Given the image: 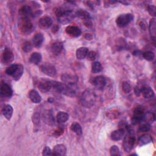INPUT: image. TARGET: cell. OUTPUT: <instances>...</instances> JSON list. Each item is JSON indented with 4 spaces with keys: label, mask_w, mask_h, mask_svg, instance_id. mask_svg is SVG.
<instances>
[{
    "label": "cell",
    "mask_w": 156,
    "mask_h": 156,
    "mask_svg": "<svg viewBox=\"0 0 156 156\" xmlns=\"http://www.w3.org/2000/svg\"><path fill=\"white\" fill-rule=\"evenodd\" d=\"M52 87L58 93L69 97H74L76 94L75 88L68 86L65 83L58 81H51Z\"/></svg>",
    "instance_id": "6da1fadb"
},
{
    "label": "cell",
    "mask_w": 156,
    "mask_h": 156,
    "mask_svg": "<svg viewBox=\"0 0 156 156\" xmlns=\"http://www.w3.org/2000/svg\"><path fill=\"white\" fill-rule=\"evenodd\" d=\"M55 13L57 17L58 21L63 24H66L69 23L74 16L71 10H65L60 7L57 8L55 10Z\"/></svg>",
    "instance_id": "7a4b0ae2"
},
{
    "label": "cell",
    "mask_w": 156,
    "mask_h": 156,
    "mask_svg": "<svg viewBox=\"0 0 156 156\" xmlns=\"http://www.w3.org/2000/svg\"><path fill=\"white\" fill-rule=\"evenodd\" d=\"M95 100L96 97L94 93L90 90H87L80 97V104L85 107L90 108L94 105Z\"/></svg>",
    "instance_id": "3957f363"
},
{
    "label": "cell",
    "mask_w": 156,
    "mask_h": 156,
    "mask_svg": "<svg viewBox=\"0 0 156 156\" xmlns=\"http://www.w3.org/2000/svg\"><path fill=\"white\" fill-rule=\"evenodd\" d=\"M18 26L19 30L23 34L30 33L33 29V24L29 18H20Z\"/></svg>",
    "instance_id": "277c9868"
},
{
    "label": "cell",
    "mask_w": 156,
    "mask_h": 156,
    "mask_svg": "<svg viewBox=\"0 0 156 156\" xmlns=\"http://www.w3.org/2000/svg\"><path fill=\"white\" fill-rule=\"evenodd\" d=\"M133 18L131 13H123L118 16L116 20V23L119 27H124L130 23Z\"/></svg>",
    "instance_id": "5b68a950"
},
{
    "label": "cell",
    "mask_w": 156,
    "mask_h": 156,
    "mask_svg": "<svg viewBox=\"0 0 156 156\" xmlns=\"http://www.w3.org/2000/svg\"><path fill=\"white\" fill-rule=\"evenodd\" d=\"M144 115V109L142 106H137L134 111L132 118V123L134 125L140 123L143 121Z\"/></svg>",
    "instance_id": "8992f818"
},
{
    "label": "cell",
    "mask_w": 156,
    "mask_h": 156,
    "mask_svg": "<svg viewBox=\"0 0 156 156\" xmlns=\"http://www.w3.org/2000/svg\"><path fill=\"white\" fill-rule=\"evenodd\" d=\"M40 70L46 75L49 76H54L56 74V69L55 66L49 63H44L40 66Z\"/></svg>",
    "instance_id": "52a82bcc"
},
{
    "label": "cell",
    "mask_w": 156,
    "mask_h": 156,
    "mask_svg": "<svg viewBox=\"0 0 156 156\" xmlns=\"http://www.w3.org/2000/svg\"><path fill=\"white\" fill-rule=\"evenodd\" d=\"M61 79L63 83L65 84L68 85L69 87L76 88V84L77 83V77L71 75V74H62L61 76Z\"/></svg>",
    "instance_id": "ba28073f"
},
{
    "label": "cell",
    "mask_w": 156,
    "mask_h": 156,
    "mask_svg": "<svg viewBox=\"0 0 156 156\" xmlns=\"http://www.w3.org/2000/svg\"><path fill=\"white\" fill-rule=\"evenodd\" d=\"M135 141V138L134 136L130 135H127L125 137L123 142V148L124 151L126 152H130L133 147Z\"/></svg>",
    "instance_id": "9c48e42d"
},
{
    "label": "cell",
    "mask_w": 156,
    "mask_h": 156,
    "mask_svg": "<svg viewBox=\"0 0 156 156\" xmlns=\"http://www.w3.org/2000/svg\"><path fill=\"white\" fill-rule=\"evenodd\" d=\"M14 59V55L13 52L9 48H5L2 54L1 61L4 64H9Z\"/></svg>",
    "instance_id": "30bf717a"
},
{
    "label": "cell",
    "mask_w": 156,
    "mask_h": 156,
    "mask_svg": "<svg viewBox=\"0 0 156 156\" xmlns=\"http://www.w3.org/2000/svg\"><path fill=\"white\" fill-rule=\"evenodd\" d=\"M52 24V20L48 16H44L40 18L38 21V26L41 29H47L51 27Z\"/></svg>",
    "instance_id": "8fae6325"
},
{
    "label": "cell",
    "mask_w": 156,
    "mask_h": 156,
    "mask_svg": "<svg viewBox=\"0 0 156 156\" xmlns=\"http://www.w3.org/2000/svg\"><path fill=\"white\" fill-rule=\"evenodd\" d=\"M65 31L68 35L72 37H78L81 34V30L76 26H68L66 27Z\"/></svg>",
    "instance_id": "7c38bea8"
},
{
    "label": "cell",
    "mask_w": 156,
    "mask_h": 156,
    "mask_svg": "<svg viewBox=\"0 0 156 156\" xmlns=\"http://www.w3.org/2000/svg\"><path fill=\"white\" fill-rule=\"evenodd\" d=\"M91 83L98 89H102L106 84V80L103 76H98L92 79Z\"/></svg>",
    "instance_id": "4fadbf2b"
},
{
    "label": "cell",
    "mask_w": 156,
    "mask_h": 156,
    "mask_svg": "<svg viewBox=\"0 0 156 156\" xmlns=\"http://www.w3.org/2000/svg\"><path fill=\"white\" fill-rule=\"evenodd\" d=\"M38 87L39 90L43 93H46L49 91L52 87V82L50 80H44L38 83Z\"/></svg>",
    "instance_id": "5bb4252c"
},
{
    "label": "cell",
    "mask_w": 156,
    "mask_h": 156,
    "mask_svg": "<svg viewBox=\"0 0 156 156\" xmlns=\"http://www.w3.org/2000/svg\"><path fill=\"white\" fill-rule=\"evenodd\" d=\"M19 15L21 18H29L32 15V8L29 5H23L19 10Z\"/></svg>",
    "instance_id": "9a60e30c"
},
{
    "label": "cell",
    "mask_w": 156,
    "mask_h": 156,
    "mask_svg": "<svg viewBox=\"0 0 156 156\" xmlns=\"http://www.w3.org/2000/svg\"><path fill=\"white\" fill-rule=\"evenodd\" d=\"M1 94L5 97H10L13 94V90L6 83H2L1 85Z\"/></svg>",
    "instance_id": "2e32d148"
},
{
    "label": "cell",
    "mask_w": 156,
    "mask_h": 156,
    "mask_svg": "<svg viewBox=\"0 0 156 156\" xmlns=\"http://www.w3.org/2000/svg\"><path fill=\"white\" fill-rule=\"evenodd\" d=\"M66 147L63 144H59L54 146L52 155H65L66 154Z\"/></svg>",
    "instance_id": "e0dca14e"
},
{
    "label": "cell",
    "mask_w": 156,
    "mask_h": 156,
    "mask_svg": "<svg viewBox=\"0 0 156 156\" xmlns=\"http://www.w3.org/2000/svg\"><path fill=\"white\" fill-rule=\"evenodd\" d=\"M141 93L145 98H152L154 96V92L149 86H143L141 88Z\"/></svg>",
    "instance_id": "ac0fdd59"
},
{
    "label": "cell",
    "mask_w": 156,
    "mask_h": 156,
    "mask_svg": "<svg viewBox=\"0 0 156 156\" xmlns=\"http://www.w3.org/2000/svg\"><path fill=\"white\" fill-rule=\"evenodd\" d=\"M29 97L30 99L34 103H35V104L40 103L41 101V96L39 94L38 92L35 89H32L30 90V91L29 92Z\"/></svg>",
    "instance_id": "d6986e66"
},
{
    "label": "cell",
    "mask_w": 156,
    "mask_h": 156,
    "mask_svg": "<svg viewBox=\"0 0 156 156\" xmlns=\"http://www.w3.org/2000/svg\"><path fill=\"white\" fill-rule=\"evenodd\" d=\"M2 113L7 119L10 120L13 115L12 107L9 104H5L2 108Z\"/></svg>",
    "instance_id": "ffe728a7"
},
{
    "label": "cell",
    "mask_w": 156,
    "mask_h": 156,
    "mask_svg": "<svg viewBox=\"0 0 156 156\" xmlns=\"http://www.w3.org/2000/svg\"><path fill=\"white\" fill-rule=\"evenodd\" d=\"M63 50V44L60 41H55L51 45L52 52L55 55H59Z\"/></svg>",
    "instance_id": "44dd1931"
},
{
    "label": "cell",
    "mask_w": 156,
    "mask_h": 156,
    "mask_svg": "<svg viewBox=\"0 0 156 156\" xmlns=\"http://www.w3.org/2000/svg\"><path fill=\"white\" fill-rule=\"evenodd\" d=\"M44 40V37L41 33H37L32 38V44L35 47H39Z\"/></svg>",
    "instance_id": "7402d4cb"
},
{
    "label": "cell",
    "mask_w": 156,
    "mask_h": 156,
    "mask_svg": "<svg viewBox=\"0 0 156 156\" xmlns=\"http://www.w3.org/2000/svg\"><path fill=\"white\" fill-rule=\"evenodd\" d=\"M43 120L48 124L51 125L54 123V118L52 113L50 110H46L43 113Z\"/></svg>",
    "instance_id": "603a6c76"
},
{
    "label": "cell",
    "mask_w": 156,
    "mask_h": 156,
    "mask_svg": "<svg viewBox=\"0 0 156 156\" xmlns=\"http://www.w3.org/2000/svg\"><path fill=\"white\" fill-rule=\"evenodd\" d=\"M88 52V49L86 47H80L76 50V55L78 59H83L87 57Z\"/></svg>",
    "instance_id": "cb8c5ba5"
},
{
    "label": "cell",
    "mask_w": 156,
    "mask_h": 156,
    "mask_svg": "<svg viewBox=\"0 0 156 156\" xmlns=\"http://www.w3.org/2000/svg\"><path fill=\"white\" fill-rule=\"evenodd\" d=\"M124 134V130L123 129H119L113 131L111 133V139L114 141H118L121 139Z\"/></svg>",
    "instance_id": "d4e9b609"
},
{
    "label": "cell",
    "mask_w": 156,
    "mask_h": 156,
    "mask_svg": "<svg viewBox=\"0 0 156 156\" xmlns=\"http://www.w3.org/2000/svg\"><path fill=\"white\" fill-rule=\"evenodd\" d=\"M152 136L149 135V134H144L141 135L139 138H138V144L140 146H143L151 142H152Z\"/></svg>",
    "instance_id": "484cf974"
},
{
    "label": "cell",
    "mask_w": 156,
    "mask_h": 156,
    "mask_svg": "<svg viewBox=\"0 0 156 156\" xmlns=\"http://www.w3.org/2000/svg\"><path fill=\"white\" fill-rule=\"evenodd\" d=\"M23 71H24V68L23 65L21 64H18L17 68L12 76L15 80H18L22 76L23 74Z\"/></svg>",
    "instance_id": "4316f807"
},
{
    "label": "cell",
    "mask_w": 156,
    "mask_h": 156,
    "mask_svg": "<svg viewBox=\"0 0 156 156\" xmlns=\"http://www.w3.org/2000/svg\"><path fill=\"white\" fill-rule=\"evenodd\" d=\"M41 58H42L41 55L40 53L35 52L31 54V55L29 57V60L31 63L37 65L41 62Z\"/></svg>",
    "instance_id": "83f0119b"
},
{
    "label": "cell",
    "mask_w": 156,
    "mask_h": 156,
    "mask_svg": "<svg viewBox=\"0 0 156 156\" xmlns=\"http://www.w3.org/2000/svg\"><path fill=\"white\" fill-rule=\"evenodd\" d=\"M57 121L58 123H64L69 118V115L64 112H59L57 115Z\"/></svg>",
    "instance_id": "f1b7e54d"
},
{
    "label": "cell",
    "mask_w": 156,
    "mask_h": 156,
    "mask_svg": "<svg viewBox=\"0 0 156 156\" xmlns=\"http://www.w3.org/2000/svg\"><path fill=\"white\" fill-rule=\"evenodd\" d=\"M76 15L77 16H78L79 18L83 20L84 21L88 20H90V13L87 11H86L85 10H82V9L79 10L76 13Z\"/></svg>",
    "instance_id": "f546056e"
},
{
    "label": "cell",
    "mask_w": 156,
    "mask_h": 156,
    "mask_svg": "<svg viewBox=\"0 0 156 156\" xmlns=\"http://www.w3.org/2000/svg\"><path fill=\"white\" fill-rule=\"evenodd\" d=\"M155 24H156V23H155V18L151 19L149 22V32L151 37L154 40L155 38V31H156Z\"/></svg>",
    "instance_id": "4dcf8cb0"
},
{
    "label": "cell",
    "mask_w": 156,
    "mask_h": 156,
    "mask_svg": "<svg viewBox=\"0 0 156 156\" xmlns=\"http://www.w3.org/2000/svg\"><path fill=\"white\" fill-rule=\"evenodd\" d=\"M71 129L77 135H81L82 133V127L78 122H74L72 123V124L71 125Z\"/></svg>",
    "instance_id": "1f68e13d"
},
{
    "label": "cell",
    "mask_w": 156,
    "mask_h": 156,
    "mask_svg": "<svg viewBox=\"0 0 156 156\" xmlns=\"http://www.w3.org/2000/svg\"><path fill=\"white\" fill-rule=\"evenodd\" d=\"M102 70V66L99 62H94L91 65V71L93 73H98Z\"/></svg>",
    "instance_id": "d6a6232c"
},
{
    "label": "cell",
    "mask_w": 156,
    "mask_h": 156,
    "mask_svg": "<svg viewBox=\"0 0 156 156\" xmlns=\"http://www.w3.org/2000/svg\"><path fill=\"white\" fill-rule=\"evenodd\" d=\"M143 57L145 60L147 61H152L154 60L155 57V54L152 51H149L144 52L143 54Z\"/></svg>",
    "instance_id": "836d02e7"
},
{
    "label": "cell",
    "mask_w": 156,
    "mask_h": 156,
    "mask_svg": "<svg viewBox=\"0 0 156 156\" xmlns=\"http://www.w3.org/2000/svg\"><path fill=\"white\" fill-rule=\"evenodd\" d=\"M22 49L25 52H29L32 49V44L29 41H26L22 45Z\"/></svg>",
    "instance_id": "e575fe53"
},
{
    "label": "cell",
    "mask_w": 156,
    "mask_h": 156,
    "mask_svg": "<svg viewBox=\"0 0 156 156\" xmlns=\"http://www.w3.org/2000/svg\"><path fill=\"white\" fill-rule=\"evenodd\" d=\"M17 66H18V64H12L10 66H9L6 70H5V73L7 75L9 76H12L13 73L15 72V69H16L17 68Z\"/></svg>",
    "instance_id": "d590c367"
},
{
    "label": "cell",
    "mask_w": 156,
    "mask_h": 156,
    "mask_svg": "<svg viewBox=\"0 0 156 156\" xmlns=\"http://www.w3.org/2000/svg\"><path fill=\"white\" fill-rule=\"evenodd\" d=\"M155 119V115L152 113H147L146 114L144 113V118H143V121H147V122H152Z\"/></svg>",
    "instance_id": "8d00e7d4"
},
{
    "label": "cell",
    "mask_w": 156,
    "mask_h": 156,
    "mask_svg": "<svg viewBox=\"0 0 156 156\" xmlns=\"http://www.w3.org/2000/svg\"><path fill=\"white\" fill-rule=\"evenodd\" d=\"M122 89L124 93H129L131 91L132 87L129 83L124 81L122 83Z\"/></svg>",
    "instance_id": "74e56055"
},
{
    "label": "cell",
    "mask_w": 156,
    "mask_h": 156,
    "mask_svg": "<svg viewBox=\"0 0 156 156\" xmlns=\"http://www.w3.org/2000/svg\"><path fill=\"white\" fill-rule=\"evenodd\" d=\"M110 152L111 155H120L119 149L118 147L116 145H113L110 147Z\"/></svg>",
    "instance_id": "f35d334b"
},
{
    "label": "cell",
    "mask_w": 156,
    "mask_h": 156,
    "mask_svg": "<svg viewBox=\"0 0 156 156\" xmlns=\"http://www.w3.org/2000/svg\"><path fill=\"white\" fill-rule=\"evenodd\" d=\"M150 125L148 122H146V123H144V124H141L139 128H138V130L139 132H147L150 130Z\"/></svg>",
    "instance_id": "ab89813d"
},
{
    "label": "cell",
    "mask_w": 156,
    "mask_h": 156,
    "mask_svg": "<svg viewBox=\"0 0 156 156\" xmlns=\"http://www.w3.org/2000/svg\"><path fill=\"white\" fill-rule=\"evenodd\" d=\"M96 57H97V53L93 51H88L87 55V58L89 60H94L96 58Z\"/></svg>",
    "instance_id": "60d3db41"
},
{
    "label": "cell",
    "mask_w": 156,
    "mask_h": 156,
    "mask_svg": "<svg viewBox=\"0 0 156 156\" xmlns=\"http://www.w3.org/2000/svg\"><path fill=\"white\" fill-rule=\"evenodd\" d=\"M32 121L34 124L38 126L40 124V114L38 113H35L32 116Z\"/></svg>",
    "instance_id": "b9f144b4"
},
{
    "label": "cell",
    "mask_w": 156,
    "mask_h": 156,
    "mask_svg": "<svg viewBox=\"0 0 156 156\" xmlns=\"http://www.w3.org/2000/svg\"><path fill=\"white\" fill-rule=\"evenodd\" d=\"M147 11H148L149 13L151 15L154 16H155L156 15V7H155V6L152 5H149L147 7Z\"/></svg>",
    "instance_id": "7bdbcfd3"
},
{
    "label": "cell",
    "mask_w": 156,
    "mask_h": 156,
    "mask_svg": "<svg viewBox=\"0 0 156 156\" xmlns=\"http://www.w3.org/2000/svg\"><path fill=\"white\" fill-rule=\"evenodd\" d=\"M43 155H52V151L51 150V149L48 147V146H46L43 151V153H42Z\"/></svg>",
    "instance_id": "ee69618b"
},
{
    "label": "cell",
    "mask_w": 156,
    "mask_h": 156,
    "mask_svg": "<svg viewBox=\"0 0 156 156\" xmlns=\"http://www.w3.org/2000/svg\"><path fill=\"white\" fill-rule=\"evenodd\" d=\"M63 131H64V129L61 127H59L54 132V135L56 136V137L61 135L63 133Z\"/></svg>",
    "instance_id": "f6af8a7d"
},
{
    "label": "cell",
    "mask_w": 156,
    "mask_h": 156,
    "mask_svg": "<svg viewBox=\"0 0 156 156\" xmlns=\"http://www.w3.org/2000/svg\"><path fill=\"white\" fill-rule=\"evenodd\" d=\"M41 13H42V12H41V11H40H40H39V10H38V11L35 12V13H32V17H37V16H39Z\"/></svg>",
    "instance_id": "bcb514c9"
},
{
    "label": "cell",
    "mask_w": 156,
    "mask_h": 156,
    "mask_svg": "<svg viewBox=\"0 0 156 156\" xmlns=\"http://www.w3.org/2000/svg\"><path fill=\"white\" fill-rule=\"evenodd\" d=\"M58 30V27L57 26H54L52 27V32H54V33H55L56 32H57Z\"/></svg>",
    "instance_id": "7dc6e473"
}]
</instances>
